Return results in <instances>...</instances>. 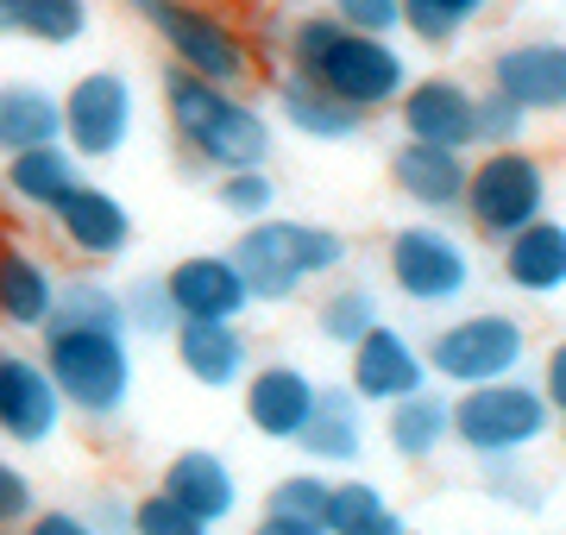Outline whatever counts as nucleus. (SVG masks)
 Masks as SVG:
<instances>
[{
    "label": "nucleus",
    "instance_id": "1",
    "mask_svg": "<svg viewBox=\"0 0 566 535\" xmlns=\"http://www.w3.org/2000/svg\"><path fill=\"white\" fill-rule=\"evenodd\" d=\"M283 70L308 76L315 88H327L334 102H346L353 114H385V107L403 102L409 57L390 39H365V32H346L334 13H303L290 20V44H283Z\"/></svg>",
    "mask_w": 566,
    "mask_h": 535
},
{
    "label": "nucleus",
    "instance_id": "2",
    "mask_svg": "<svg viewBox=\"0 0 566 535\" xmlns=\"http://www.w3.org/2000/svg\"><path fill=\"white\" fill-rule=\"evenodd\" d=\"M158 102H164V120H170L177 145L202 170H214V177H227V170H264L271 151H277V133L264 120V107L252 95H240V88H214L202 76H182V70L164 63Z\"/></svg>",
    "mask_w": 566,
    "mask_h": 535
},
{
    "label": "nucleus",
    "instance_id": "3",
    "mask_svg": "<svg viewBox=\"0 0 566 535\" xmlns=\"http://www.w3.org/2000/svg\"><path fill=\"white\" fill-rule=\"evenodd\" d=\"M39 359L57 385L63 410L82 422H120L139 385L133 366V334L126 328H88V322H51L39 334Z\"/></svg>",
    "mask_w": 566,
    "mask_h": 535
},
{
    "label": "nucleus",
    "instance_id": "4",
    "mask_svg": "<svg viewBox=\"0 0 566 535\" xmlns=\"http://www.w3.org/2000/svg\"><path fill=\"white\" fill-rule=\"evenodd\" d=\"M126 13L164 44V63L182 76H202L214 88H245L252 83V39L240 20H227L214 0H120Z\"/></svg>",
    "mask_w": 566,
    "mask_h": 535
},
{
    "label": "nucleus",
    "instance_id": "5",
    "mask_svg": "<svg viewBox=\"0 0 566 535\" xmlns=\"http://www.w3.org/2000/svg\"><path fill=\"white\" fill-rule=\"evenodd\" d=\"M346 259H353V240L340 227L296 221V214H271L233 240V265H240L252 303H271V310L303 296V284H315V277H334Z\"/></svg>",
    "mask_w": 566,
    "mask_h": 535
},
{
    "label": "nucleus",
    "instance_id": "6",
    "mask_svg": "<svg viewBox=\"0 0 566 535\" xmlns=\"http://www.w3.org/2000/svg\"><path fill=\"white\" fill-rule=\"evenodd\" d=\"M422 353H428V378H441L453 391H479V385L523 378L528 359H535V334L510 310H460L428 334Z\"/></svg>",
    "mask_w": 566,
    "mask_h": 535
},
{
    "label": "nucleus",
    "instance_id": "7",
    "mask_svg": "<svg viewBox=\"0 0 566 535\" xmlns=\"http://www.w3.org/2000/svg\"><path fill=\"white\" fill-rule=\"evenodd\" d=\"M560 416L547 410L535 378H504V385H479V391H453V448H465L479 466H510L535 453L554 434Z\"/></svg>",
    "mask_w": 566,
    "mask_h": 535
},
{
    "label": "nucleus",
    "instance_id": "8",
    "mask_svg": "<svg viewBox=\"0 0 566 535\" xmlns=\"http://www.w3.org/2000/svg\"><path fill=\"white\" fill-rule=\"evenodd\" d=\"M547 202H554L547 165L528 151V145H510V151H479V158H472L460 214L485 246H510L523 227L547 221Z\"/></svg>",
    "mask_w": 566,
    "mask_h": 535
},
{
    "label": "nucleus",
    "instance_id": "9",
    "mask_svg": "<svg viewBox=\"0 0 566 535\" xmlns=\"http://www.w3.org/2000/svg\"><path fill=\"white\" fill-rule=\"evenodd\" d=\"M472 271V246L447 221H409L385 240V277L416 310H460Z\"/></svg>",
    "mask_w": 566,
    "mask_h": 535
},
{
    "label": "nucleus",
    "instance_id": "10",
    "mask_svg": "<svg viewBox=\"0 0 566 535\" xmlns=\"http://www.w3.org/2000/svg\"><path fill=\"white\" fill-rule=\"evenodd\" d=\"M139 126V88L126 70H82L63 88V145L76 151V165H107L120 158L126 139Z\"/></svg>",
    "mask_w": 566,
    "mask_h": 535
},
{
    "label": "nucleus",
    "instance_id": "11",
    "mask_svg": "<svg viewBox=\"0 0 566 535\" xmlns=\"http://www.w3.org/2000/svg\"><path fill=\"white\" fill-rule=\"evenodd\" d=\"M428 385L434 378H428L422 340L409 328H397V322H378L359 347L346 353V391L359 397L365 410H390V403H403V397L428 391Z\"/></svg>",
    "mask_w": 566,
    "mask_h": 535
},
{
    "label": "nucleus",
    "instance_id": "12",
    "mask_svg": "<svg viewBox=\"0 0 566 535\" xmlns=\"http://www.w3.org/2000/svg\"><path fill=\"white\" fill-rule=\"evenodd\" d=\"M315 397H322V385H315V371L303 366V359H259L252 366V378L240 385V410L245 422H252V434H264V441H283V448H296L308 429V416H315Z\"/></svg>",
    "mask_w": 566,
    "mask_h": 535
},
{
    "label": "nucleus",
    "instance_id": "13",
    "mask_svg": "<svg viewBox=\"0 0 566 535\" xmlns=\"http://www.w3.org/2000/svg\"><path fill=\"white\" fill-rule=\"evenodd\" d=\"M63 416L70 410H63V397H57L39 353L0 347V441H13V448H51Z\"/></svg>",
    "mask_w": 566,
    "mask_h": 535
},
{
    "label": "nucleus",
    "instance_id": "14",
    "mask_svg": "<svg viewBox=\"0 0 566 535\" xmlns=\"http://www.w3.org/2000/svg\"><path fill=\"white\" fill-rule=\"evenodd\" d=\"M403 139L441 145V151H472L479 145V88L465 76H416L397 102Z\"/></svg>",
    "mask_w": 566,
    "mask_h": 535
},
{
    "label": "nucleus",
    "instance_id": "15",
    "mask_svg": "<svg viewBox=\"0 0 566 535\" xmlns=\"http://www.w3.org/2000/svg\"><path fill=\"white\" fill-rule=\"evenodd\" d=\"M491 88L510 95L528 120L566 114V39H516L491 57Z\"/></svg>",
    "mask_w": 566,
    "mask_h": 535
},
{
    "label": "nucleus",
    "instance_id": "16",
    "mask_svg": "<svg viewBox=\"0 0 566 535\" xmlns=\"http://www.w3.org/2000/svg\"><path fill=\"white\" fill-rule=\"evenodd\" d=\"M164 290H170L177 322H245V310H252V290L233 265V252H189L164 271Z\"/></svg>",
    "mask_w": 566,
    "mask_h": 535
},
{
    "label": "nucleus",
    "instance_id": "17",
    "mask_svg": "<svg viewBox=\"0 0 566 535\" xmlns=\"http://www.w3.org/2000/svg\"><path fill=\"white\" fill-rule=\"evenodd\" d=\"M465 177H472V158L465 151H441V145H416L403 139L390 151V183L409 208H422V221H447L465 208Z\"/></svg>",
    "mask_w": 566,
    "mask_h": 535
},
{
    "label": "nucleus",
    "instance_id": "18",
    "mask_svg": "<svg viewBox=\"0 0 566 535\" xmlns=\"http://www.w3.org/2000/svg\"><path fill=\"white\" fill-rule=\"evenodd\" d=\"M51 227H57V240L76 252L82 265H114V259L133 246V208H126L114 189L88 183V177H82V189L51 214Z\"/></svg>",
    "mask_w": 566,
    "mask_h": 535
},
{
    "label": "nucleus",
    "instance_id": "19",
    "mask_svg": "<svg viewBox=\"0 0 566 535\" xmlns=\"http://www.w3.org/2000/svg\"><path fill=\"white\" fill-rule=\"evenodd\" d=\"M63 303V277L39 246L0 240V328L13 334H44Z\"/></svg>",
    "mask_w": 566,
    "mask_h": 535
},
{
    "label": "nucleus",
    "instance_id": "20",
    "mask_svg": "<svg viewBox=\"0 0 566 535\" xmlns=\"http://www.w3.org/2000/svg\"><path fill=\"white\" fill-rule=\"evenodd\" d=\"M170 353H177L182 378L202 385V391H240L252 378V366H259L240 322H177Z\"/></svg>",
    "mask_w": 566,
    "mask_h": 535
},
{
    "label": "nucleus",
    "instance_id": "21",
    "mask_svg": "<svg viewBox=\"0 0 566 535\" xmlns=\"http://www.w3.org/2000/svg\"><path fill=\"white\" fill-rule=\"evenodd\" d=\"M158 492H170L189 516H202L208 529L214 523H227V516L240 511V473H233V460L214 448H182L164 460V473H158Z\"/></svg>",
    "mask_w": 566,
    "mask_h": 535
},
{
    "label": "nucleus",
    "instance_id": "22",
    "mask_svg": "<svg viewBox=\"0 0 566 535\" xmlns=\"http://www.w3.org/2000/svg\"><path fill=\"white\" fill-rule=\"evenodd\" d=\"M497 271H504V284L528 303H554L566 290V221H535L523 227L510 246H497Z\"/></svg>",
    "mask_w": 566,
    "mask_h": 535
},
{
    "label": "nucleus",
    "instance_id": "23",
    "mask_svg": "<svg viewBox=\"0 0 566 535\" xmlns=\"http://www.w3.org/2000/svg\"><path fill=\"white\" fill-rule=\"evenodd\" d=\"M0 189L13 196V208L25 214H57L70 196L82 189V165L70 145H39V151H20L0 165Z\"/></svg>",
    "mask_w": 566,
    "mask_h": 535
},
{
    "label": "nucleus",
    "instance_id": "24",
    "mask_svg": "<svg viewBox=\"0 0 566 535\" xmlns=\"http://www.w3.org/2000/svg\"><path fill=\"white\" fill-rule=\"evenodd\" d=\"M296 453H303L315 473H322V466H359V453H365V403L346 391V385H322L315 416H308Z\"/></svg>",
    "mask_w": 566,
    "mask_h": 535
},
{
    "label": "nucleus",
    "instance_id": "25",
    "mask_svg": "<svg viewBox=\"0 0 566 535\" xmlns=\"http://www.w3.org/2000/svg\"><path fill=\"white\" fill-rule=\"evenodd\" d=\"M277 114L296 139H315V145H353L365 133V114H353L346 102H334L327 88H315L296 70H277Z\"/></svg>",
    "mask_w": 566,
    "mask_h": 535
},
{
    "label": "nucleus",
    "instance_id": "26",
    "mask_svg": "<svg viewBox=\"0 0 566 535\" xmlns=\"http://www.w3.org/2000/svg\"><path fill=\"white\" fill-rule=\"evenodd\" d=\"M385 448L403 460V466H428L441 448H453V397L447 391H416L403 403L385 410Z\"/></svg>",
    "mask_w": 566,
    "mask_h": 535
},
{
    "label": "nucleus",
    "instance_id": "27",
    "mask_svg": "<svg viewBox=\"0 0 566 535\" xmlns=\"http://www.w3.org/2000/svg\"><path fill=\"white\" fill-rule=\"evenodd\" d=\"M63 145V95L44 83H0V158Z\"/></svg>",
    "mask_w": 566,
    "mask_h": 535
},
{
    "label": "nucleus",
    "instance_id": "28",
    "mask_svg": "<svg viewBox=\"0 0 566 535\" xmlns=\"http://www.w3.org/2000/svg\"><path fill=\"white\" fill-rule=\"evenodd\" d=\"M95 25L88 0H0V39H32L44 51L82 44Z\"/></svg>",
    "mask_w": 566,
    "mask_h": 535
},
{
    "label": "nucleus",
    "instance_id": "29",
    "mask_svg": "<svg viewBox=\"0 0 566 535\" xmlns=\"http://www.w3.org/2000/svg\"><path fill=\"white\" fill-rule=\"evenodd\" d=\"M322 529L327 535H409V523L385 497V485H371V479H334Z\"/></svg>",
    "mask_w": 566,
    "mask_h": 535
},
{
    "label": "nucleus",
    "instance_id": "30",
    "mask_svg": "<svg viewBox=\"0 0 566 535\" xmlns=\"http://www.w3.org/2000/svg\"><path fill=\"white\" fill-rule=\"evenodd\" d=\"M378 322H385V303H378L371 284H334V290H322V303H315V334L340 353H353Z\"/></svg>",
    "mask_w": 566,
    "mask_h": 535
},
{
    "label": "nucleus",
    "instance_id": "31",
    "mask_svg": "<svg viewBox=\"0 0 566 535\" xmlns=\"http://www.w3.org/2000/svg\"><path fill=\"white\" fill-rule=\"evenodd\" d=\"M497 0H403V32L428 51H453L465 25H479Z\"/></svg>",
    "mask_w": 566,
    "mask_h": 535
},
{
    "label": "nucleus",
    "instance_id": "32",
    "mask_svg": "<svg viewBox=\"0 0 566 535\" xmlns=\"http://www.w3.org/2000/svg\"><path fill=\"white\" fill-rule=\"evenodd\" d=\"M214 208L245 227L271 221L277 214V177L271 170H227V177H214Z\"/></svg>",
    "mask_w": 566,
    "mask_h": 535
},
{
    "label": "nucleus",
    "instance_id": "33",
    "mask_svg": "<svg viewBox=\"0 0 566 535\" xmlns=\"http://www.w3.org/2000/svg\"><path fill=\"white\" fill-rule=\"evenodd\" d=\"M327 492L334 479L303 466V473H283L271 492H264V516H283V523H322L327 516Z\"/></svg>",
    "mask_w": 566,
    "mask_h": 535
},
{
    "label": "nucleus",
    "instance_id": "34",
    "mask_svg": "<svg viewBox=\"0 0 566 535\" xmlns=\"http://www.w3.org/2000/svg\"><path fill=\"white\" fill-rule=\"evenodd\" d=\"M120 303H126V334H139V340H170V334H177V310H170L164 271L133 277V284L120 290Z\"/></svg>",
    "mask_w": 566,
    "mask_h": 535
},
{
    "label": "nucleus",
    "instance_id": "35",
    "mask_svg": "<svg viewBox=\"0 0 566 535\" xmlns=\"http://www.w3.org/2000/svg\"><path fill=\"white\" fill-rule=\"evenodd\" d=\"M528 139V114L510 95H497V88H485L479 95V151H510V145Z\"/></svg>",
    "mask_w": 566,
    "mask_h": 535
},
{
    "label": "nucleus",
    "instance_id": "36",
    "mask_svg": "<svg viewBox=\"0 0 566 535\" xmlns=\"http://www.w3.org/2000/svg\"><path fill=\"white\" fill-rule=\"evenodd\" d=\"M133 535H214L202 516H189L170 492H139L133 504Z\"/></svg>",
    "mask_w": 566,
    "mask_h": 535
},
{
    "label": "nucleus",
    "instance_id": "37",
    "mask_svg": "<svg viewBox=\"0 0 566 535\" xmlns=\"http://www.w3.org/2000/svg\"><path fill=\"white\" fill-rule=\"evenodd\" d=\"M346 32H365V39H390L403 32V0H334L327 7Z\"/></svg>",
    "mask_w": 566,
    "mask_h": 535
},
{
    "label": "nucleus",
    "instance_id": "38",
    "mask_svg": "<svg viewBox=\"0 0 566 535\" xmlns=\"http://www.w3.org/2000/svg\"><path fill=\"white\" fill-rule=\"evenodd\" d=\"M39 511H44L39 485H32L20 466H7V460H0V529H25Z\"/></svg>",
    "mask_w": 566,
    "mask_h": 535
},
{
    "label": "nucleus",
    "instance_id": "39",
    "mask_svg": "<svg viewBox=\"0 0 566 535\" xmlns=\"http://www.w3.org/2000/svg\"><path fill=\"white\" fill-rule=\"evenodd\" d=\"M485 492L497 497V504H510V511H542L547 504V485L516 473V460H510V466H485Z\"/></svg>",
    "mask_w": 566,
    "mask_h": 535
},
{
    "label": "nucleus",
    "instance_id": "40",
    "mask_svg": "<svg viewBox=\"0 0 566 535\" xmlns=\"http://www.w3.org/2000/svg\"><path fill=\"white\" fill-rule=\"evenodd\" d=\"M133 504H139L133 492H120V485H102V492L88 497V511H82V516H88L102 535H133Z\"/></svg>",
    "mask_w": 566,
    "mask_h": 535
},
{
    "label": "nucleus",
    "instance_id": "41",
    "mask_svg": "<svg viewBox=\"0 0 566 535\" xmlns=\"http://www.w3.org/2000/svg\"><path fill=\"white\" fill-rule=\"evenodd\" d=\"M20 535H102V529H95L82 511H70V504H44V511L32 516Z\"/></svg>",
    "mask_w": 566,
    "mask_h": 535
},
{
    "label": "nucleus",
    "instance_id": "42",
    "mask_svg": "<svg viewBox=\"0 0 566 535\" xmlns=\"http://www.w3.org/2000/svg\"><path fill=\"white\" fill-rule=\"evenodd\" d=\"M535 385H542L547 410H554V416L566 422V340H554V347L542 353V378H535Z\"/></svg>",
    "mask_w": 566,
    "mask_h": 535
},
{
    "label": "nucleus",
    "instance_id": "43",
    "mask_svg": "<svg viewBox=\"0 0 566 535\" xmlns=\"http://www.w3.org/2000/svg\"><path fill=\"white\" fill-rule=\"evenodd\" d=\"M245 535H327L322 523H283V516H259Z\"/></svg>",
    "mask_w": 566,
    "mask_h": 535
},
{
    "label": "nucleus",
    "instance_id": "44",
    "mask_svg": "<svg viewBox=\"0 0 566 535\" xmlns=\"http://www.w3.org/2000/svg\"><path fill=\"white\" fill-rule=\"evenodd\" d=\"M0 535H20V529H0Z\"/></svg>",
    "mask_w": 566,
    "mask_h": 535
},
{
    "label": "nucleus",
    "instance_id": "45",
    "mask_svg": "<svg viewBox=\"0 0 566 535\" xmlns=\"http://www.w3.org/2000/svg\"><path fill=\"white\" fill-rule=\"evenodd\" d=\"M409 535H422V529H409Z\"/></svg>",
    "mask_w": 566,
    "mask_h": 535
}]
</instances>
